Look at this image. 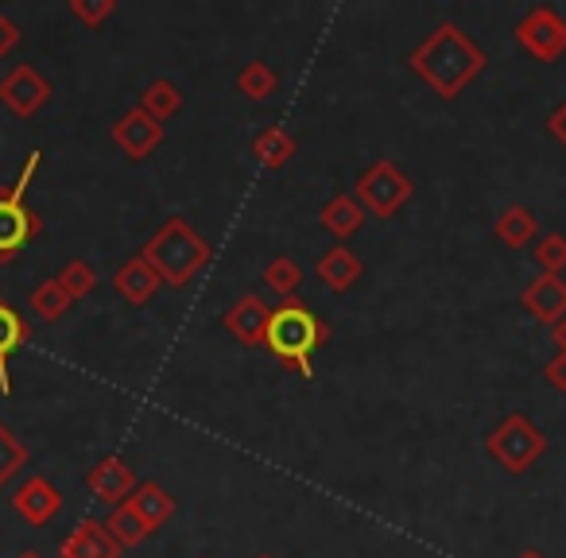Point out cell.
Instances as JSON below:
<instances>
[{
	"mask_svg": "<svg viewBox=\"0 0 566 558\" xmlns=\"http://www.w3.org/2000/svg\"><path fill=\"white\" fill-rule=\"evenodd\" d=\"M408 66L442 97V102H454L473 78L485 74L489 55L458 24H439L408 55Z\"/></svg>",
	"mask_w": 566,
	"mask_h": 558,
	"instance_id": "6da1fadb",
	"label": "cell"
},
{
	"mask_svg": "<svg viewBox=\"0 0 566 558\" xmlns=\"http://www.w3.org/2000/svg\"><path fill=\"white\" fill-rule=\"evenodd\" d=\"M326 338H331V326L315 315V307H311L307 299L292 295V299H280V307H272L264 349L280 365H287V369L300 372L303 380H311L315 377L311 357H315L318 346H326Z\"/></svg>",
	"mask_w": 566,
	"mask_h": 558,
	"instance_id": "7a4b0ae2",
	"label": "cell"
},
{
	"mask_svg": "<svg viewBox=\"0 0 566 558\" xmlns=\"http://www.w3.org/2000/svg\"><path fill=\"white\" fill-rule=\"evenodd\" d=\"M140 256L148 260L151 272H156L167 287H187L213 260V249H210V241H206L202 233H195L182 218H167L164 225L144 241Z\"/></svg>",
	"mask_w": 566,
	"mask_h": 558,
	"instance_id": "3957f363",
	"label": "cell"
},
{
	"mask_svg": "<svg viewBox=\"0 0 566 558\" xmlns=\"http://www.w3.org/2000/svg\"><path fill=\"white\" fill-rule=\"evenodd\" d=\"M40 164H43V151H32L28 164H24V171H20V179L12 182V187L0 190V264H12V260H17L20 252H24L28 244L43 233L40 213L28 210V202H24V194H28V187H32Z\"/></svg>",
	"mask_w": 566,
	"mask_h": 558,
	"instance_id": "277c9868",
	"label": "cell"
},
{
	"mask_svg": "<svg viewBox=\"0 0 566 558\" xmlns=\"http://www.w3.org/2000/svg\"><path fill=\"white\" fill-rule=\"evenodd\" d=\"M485 450L509 477H520V473H527L547 454V434H543L524 411H512L509 419H501V423L485 434Z\"/></svg>",
	"mask_w": 566,
	"mask_h": 558,
	"instance_id": "5b68a950",
	"label": "cell"
},
{
	"mask_svg": "<svg viewBox=\"0 0 566 558\" xmlns=\"http://www.w3.org/2000/svg\"><path fill=\"white\" fill-rule=\"evenodd\" d=\"M411 179L392 164V159H377L373 167H365V175L357 179L354 198L361 202V210L369 218H396L403 210V202L411 198Z\"/></svg>",
	"mask_w": 566,
	"mask_h": 558,
	"instance_id": "8992f818",
	"label": "cell"
},
{
	"mask_svg": "<svg viewBox=\"0 0 566 558\" xmlns=\"http://www.w3.org/2000/svg\"><path fill=\"white\" fill-rule=\"evenodd\" d=\"M512 40L535 63H558L566 55V20L558 17L555 4H535L516 20Z\"/></svg>",
	"mask_w": 566,
	"mask_h": 558,
	"instance_id": "52a82bcc",
	"label": "cell"
},
{
	"mask_svg": "<svg viewBox=\"0 0 566 558\" xmlns=\"http://www.w3.org/2000/svg\"><path fill=\"white\" fill-rule=\"evenodd\" d=\"M48 102H51V82L43 78L35 66L24 63L0 78V105H4L12 117H20V120L35 117Z\"/></svg>",
	"mask_w": 566,
	"mask_h": 558,
	"instance_id": "ba28073f",
	"label": "cell"
},
{
	"mask_svg": "<svg viewBox=\"0 0 566 558\" xmlns=\"http://www.w3.org/2000/svg\"><path fill=\"white\" fill-rule=\"evenodd\" d=\"M520 307L539 326H558L566 318V280L563 275H535L532 284L520 292Z\"/></svg>",
	"mask_w": 566,
	"mask_h": 558,
	"instance_id": "9c48e42d",
	"label": "cell"
},
{
	"mask_svg": "<svg viewBox=\"0 0 566 558\" xmlns=\"http://www.w3.org/2000/svg\"><path fill=\"white\" fill-rule=\"evenodd\" d=\"M113 144H117L133 164H140V159H148L151 151L164 144V125L151 120L148 113L136 105V109H128L125 117L113 125Z\"/></svg>",
	"mask_w": 566,
	"mask_h": 558,
	"instance_id": "30bf717a",
	"label": "cell"
},
{
	"mask_svg": "<svg viewBox=\"0 0 566 558\" xmlns=\"http://www.w3.org/2000/svg\"><path fill=\"white\" fill-rule=\"evenodd\" d=\"M86 488L94 493V501L117 508V504H125L128 496H133L136 473H133V465H128L125 457L109 454V457H102V462H97L94 470L86 473Z\"/></svg>",
	"mask_w": 566,
	"mask_h": 558,
	"instance_id": "8fae6325",
	"label": "cell"
},
{
	"mask_svg": "<svg viewBox=\"0 0 566 558\" xmlns=\"http://www.w3.org/2000/svg\"><path fill=\"white\" fill-rule=\"evenodd\" d=\"M268 318H272V307H268L260 295H241V299L233 303V307L226 310V330L233 334L237 341H241L244 349H256L264 346V334H268Z\"/></svg>",
	"mask_w": 566,
	"mask_h": 558,
	"instance_id": "7c38bea8",
	"label": "cell"
},
{
	"mask_svg": "<svg viewBox=\"0 0 566 558\" xmlns=\"http://www.w3.org/2000/svg\"><path fill=\"white\" fill-rule=\"evenodd\" d=\"M12 508H17V516L28 519L32 527H43L59 516V508H63V493H59L48 477H28L24 485L17 488V496H12Z\"/></svg>",
	"mask_w": 566,
	"mask_h": 558,
	"instance_id": "4fadbf2b",
	"label": "cell"
},
{
	"mask_svg": "<svg viewBox=\"0 0 566 558\" xmlns=\"http://www.w3.org/2000/svg\"><path fill=\"white\" fill-rule=\"evenodd\" d=\"M28 341H32V326L9 299H0V396H12V357Z\"/></svg>",
	"mask_w": 566,
	"mask_h": 558,
	"instance_id": "5bb4252c",
	"label": "cell"
},
{
	"mask_svg": "<svg viewBox=\"0 0 566 558\" xmlns=\"http://www.w3.org/2000/svg\"><path fill=\"white\" fill-rule=\"evenodd\" d=\"M159 287H164V280L151 272V264L140 256V252L128 256L125 264L113 272V292H117L125 303H133V307H148V303L156 299Z\"/></svg>",
	"mask_w": 566,
	"mask_h": 558,
	"instance_id": "9a60e30c",
	"label": "cell"
},
{
	"mask_svg": "<svg viewBox=\"0 0 566 558\" xmlns=\"http://www.w3.org/2000/svg\"><path fill=\"white\" fill-rule=\"evenodd\" d=\"M120 543L109 535V527L102 519H82L59 547V558H120Z\"/></svg>",
	"mask_w": 566,
	"mask_h": 558,
	"instance_id": "2e32d148",
	"label": "cell"
},
{
	"mask_svg": "<svg viewBox=\"0 0 566 558\" xmlns=\"http://www.w3.org/2000/svg\"><path fill=\"white\" fill-rule=\"evenodd\" d=\"M315 272L334 295H346L349 287H354L357 280L365 275V264H361V256H357L354 249H346V244H334V249H326L323 256H318Z\"/></svg>",
	"mask_w": 566,
	"mask_h": 558,
	"instance_id": "e0dca14e",
	"label": "cell"
},
{
	"mask_svg": "<svg viewBox=\"0 0 566 558\" xmlns=\"http://www.w3.org/2000/svg\"><path fill=\"white\" fill-rule=\"evenodd\" d=\"M365 221H369V213L361 210V202H357L354 194H334L331 202L318 210V225L331 236H338V244H346L354 233H361Z\"/></svg>",
	"mask_w": 566,
	"mask_h": 558,
	"instance_id": "ac0fdd59",
	"label": "cell"
},
{
	"mask_svg": "<svg viewBox=\"0 0 566 558\" xmlns=\"http://www.w3.org/2000/svg\"><path fill=\"white\" fill-rule=\"evenodd\" d=\"M300 151V140L292 133H283L280 125L264 128V133L252 136V159H256L264 171H280V167L292 164V156Z\"/></svg>",
	"mask_w": 566,
	"mask_h": 558,
	"instance_id": "d6986e66",
	"label": "cell"
},
{
	"mask_svg": "<svg viewBox=\"0 0 566 558\" xmlns=\"http://www.w3.org/2000/svg\"><path fill=\"white\" fill-rule=\"evenodd\" d=\"M128 504H133L136 516H140L151 531H159V527L175 516V496L167 493L164 485H156V481H144V485H136L133 496H128Z\"/></svg>",
	"mask_w": 566,
	"mask_h": 558,
	"instance_id": "ffe728a7",
	"label": "cell"
},
{
	"mask_svg": "<svg viewBox=\"0 0 566 558\" xmlns=\"http://www.w3.org/2000/svg\"><path fill=\"white\" fill-rule=\"evenodd\" d=\"M535 229H539V221H535V213L527 210V206H509V210H501V218H496L493 233L504 249H524V244H532Z\"/></svg>",
	"mask_w": 566,
	"mask_h": 558,
	"instance_id": "44dd1931",
	"label": "cell"
},
{
	"mask_svg": "<svg viewBox=\"0 0 566 558\" xmlns=\"http://www.w3.org/2000/svg\"><path fill=\"white\" fill-rule=\"evenodd\" d=\"M105 527H109V535L120 543V550L140 547L144 539H151V535H156L148 524H144L140 516H136V508H133V504H128V501H125V504H117V508L109 512V519H105Z\"/></svg>",
	"mask_w": 566,
	"mask_h": 558,
	"instance_id": "7402d4cb",
	"label": "cell"
},
{
	"mask_svg": "<svg viewBox=\"0 0 566 558\" xmlns=\"http://www.w3.org/2000/svg\"><path fill=\"white\" fill-rule=\"evenodd\" d=\"M140 109L148 113L151 120H159V125H164V120H171L175 113L182 109V90L175 86V82H167V78H156L140 94Z\"/></svg>",
	"mask_w": 566,
	"mask_h": 558,
	"instance_id": "603a6c76",
	"label": "cell"
},
{
	"mask_svg": "<svg viewBox=\"0 0 566 558\" xmlns=\"http://www.w3.org/2000/svg\"><path fill=\"white\" fill-rule=\"evenodd\" d=\"M237 90H241L249 102H264V97H272L275 90H280V74L256 59V63H244L241 71H237Z\"/></svg>",
	"mask_w": 566,
	"mask_h": 558,
	"instance_id": "cb8c5ba5",
	"label": "cell"
},
{
	"mask_svg": "<svg viewBox=\"0 0 566 558\" xmlns=\"http://www.w3.org/2000/svg\"><path fill=\"white\" fill-rule=\"evenodd\" d=\"M264 284H268V292H275L280 299H292V295H300L303 267L295 264L292 256H272L264 267Z\"/></svg>",
	"mask_w": 566,
	"mask_h": 558,
	"instance_id": "d4e9b609",
	"label": "cell"
},
{
	"mask_svg": "<svg viewBox=\"0 0 566 558\" xmlns=\"http://www.w3.org/2000/svg\"><path fill=\"white\" fill-rule=\"evenodd\" d=\"M32 310L43 318V323H59V318L71 310V295L59 287V280H43L32 292Z\"/></svg>",
	"mask_w": 566,
	"mask_h": 558,
	"instance_id": "484cf974",
	"label": "cell"
},
{
	"mask_svg": "<svg viewBox=\"0 0 566 558\" xmlns=\"http://www.w3.org/2000/svg\"><path fill=\"white\" fill-rule=\"evenodd\" d=\"M55 280H59V287L71 295V303L86 299V295L97 287V272H94V264H86V260H71Z\"/></svg>",
	"mask_w": 566,
	"mask_h": 558,
	"instance_id": "4316f807",
	"label": "cell"
},
{
	"mask_svg": "<svg viewBox=\"0 0 566 558\" xmlns=\"http://www.w3.org/2000/svg\"><path fill=\"white\" fill-rule=\"evenodd\" d=\"M24 465H28V446L9 431V427L0 423V488L9 485Z\"/></svg>",
	"mask_w": 566,
	"mask_h": 558,
	"instance_id": "83f0119b",
	"label": "cell"
},
{
	"mask_svg": "<svg viewBox=\"0 0 566 558\" xmlns=\"http://www.w3.org/2000/svg\"><path fill=\"white\" fill-rule=\"evenodd\" d=\"M535 264L543 275H563L566 272V236L563 233H547L539 236V244L532 249Z\"/></svg>",
	"mask_w": 566,
	"mask_h": 558,
	"instance_id": "f1b7e54d",
	"label": "cell"
},
{
	"mask_svg": "<svg viewBox=\"0 0 566 558\" xmlns=\"http://www.w3.org/2000/svg\"><path fill=\"white\" fill-rule=\"evenodd\" d=\"M113 12H117V0H71V17L82 20L90 32H97Z\"/></svg>",
	"mask_w": 566,
	"mask_h": 558,
	"instance_id": "f546056e",
	"label": "cell"
},
{
	"mask_svg": "<svg viewBox=\"0 0 566 558\" xmlns=\"http://www.w3.org/2000/svg\"><path fill=\"white\" fill-rule=\"evenodd\" d=\"M543 380H547L555 392H566V357L555 354L547 365H543Z\"/></svg>",
	"mask_w": 566,
	"mask_h": 558,
	"instance_id": "4dcf8cb0",
	"label": "cell"
},
{
	"mask_svg": "<svg viewBox=\"0 0 566 558\" xmlns=\"http://www.w3.org/2000/svg\"><path fill=\"white\" fill-rule=\"evenodd\" d=\"M20 48V28L12 17H0V59L12 55V51Z\"/></svg>",
	"mask_w": 566,
	"mask_h": 558,
	"instance_id": "1f68e13d",
	"label": "cell"
},
{
	"mask_svg": "<svg viewBox=\"0 0 566 558\" xmlns=\"http://www.w3.org/2000/svg\"><path fill=\"white\" fill-rule=\"evenodd\" d=\"M547 133L555 136V140L566 148V97L555 105V109H551V117H547Z\"/></svg>",
	"mask_w": 566,
	"mask_h": 558,
	"instance_id": "d6a6232c",
	"label": "cell"
},
{
	"mask_svg": "<svg viewBox=\"0 0 566 558\" xmlns=\"http://www.w3.org/2000/svg\"><path fill=\"white\" fill-rule=\"evenodd\" d=\"M551 341H555V349L566 357V318L558 326H551Z\"/></svg>",
	"mask_w": 566,
	"mask_h": 558,
	"instance_id": "836d02e7",
	"label": "cell"
},
{
	"mask_svg": "<svg viewBox=\"0 0 566 558\" xmlns=\"http://www.w3.org/2000/svg\"><path fill=\"white\" fill-rule=\"evenodd\" d=\"M516 558H547V555H543V550H535V547H527V550H520Z\"/></svg>",
	"mask_w": 566,
	"mask_h": 558,
	"instance_id": "e575fe53",
	"label": "cell"
},
{
	"mask_svg": "<svg viewBox=\"0 0 566 558\" xmlns=\"http://www.w3.org/2000/svg\"><path fill=\"white\" fill-rule=\"evenodd\" d=\"M20 558H40V555H35V550H28V555H20Z\"/></svg>",
	"mask_w": 566,
	"mask_h": 558,
	"instance_id": "d590c367",
	"label": "cell"
},
{
	"mask_svg": "<svg viewBox=\"0 0 566 558\" xmlns=\"http://www.w3.org/2000/svg\"><path fill=\"white\" fill-rule=\"evenodd\" d=\"M252 558H275V555H252Z\"/></svg>",
	"mask_w": 566,
	"mask_h": 558,
	"instance_id": "8d00e7d4",
	"label": "cell"
}]
</instances>
